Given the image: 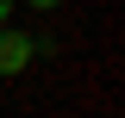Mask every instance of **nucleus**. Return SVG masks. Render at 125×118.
<instances>
[{
    "instance_id": "obj_1",
    "label": "nucleus",
    "mask_w": 125,
    "mask_h": 118,
    "mask_svg": "<svg viewBox=\"0 0 125 118\" xmlns=\"http://www.w3.org/2000/svg\"><path fill=\"white\" fill-rule=\"evenodd\" d=\"M31 62V37L25 31H0V75H19Z\"/></svg>"
},
{
    "instance_id": "obj_2",
    "label": "nucleus",
    "mask_w": 125,
    "mask_h": 118,
    "mask_svg": "<svg viewBox=\"0 0 125 118\" xmlns=\"http://www.w3.org/2000/svg\"><path fill=\"white\" fill-rule=\"evenodd\" d=\"M31 6H56V0H31Z\"/></svg>"
},
{
    "instance_id": "obj_3",
    "label": "nucleus",
    "mask_w": 125,
    "mask_h": 118,
    "mask_svg": "<svg viewBox=\"0 0 125 118\" xmlns=\"http://www.w3.org/2000/svg\"><path fill=\"white\" fill-rule=\"evenodd\" d=\"M6 6H13V0H0V19H6Z\"/></svg>"
}]
</instances>
